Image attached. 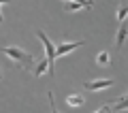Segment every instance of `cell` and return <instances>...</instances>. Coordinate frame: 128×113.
<instances>
[{
	"mask_svg": "<svg viewBox=\"0 0 128 113\" xmlns=\"http://www.w3.org/2000/svg\"><path fill=\"white\" fill-rule=\"evenodd\" d=\"M0 51H2L6 58H11L19 68H24V70H30L32 64H34V58H32L28 51L19 49V47H13V45H11V47H0Z\"/></svg>",
	"mask_w": 128,
	"mask_h": 113,
	"instance_id": "obj_1",
	"label": "cell"
},
{
	"mask_svg": "<svg viewBox=\"0 0 128 113\" xmlns=\"http://www.w3.org/2000/svg\"><path fill=\"white\" fill-rule=\"evenodd\" d=\"M36 36H38V41L43 43V47H45V54H47V60H49V75H54V66H56V47H54V43L47 38V34L43 30H36Z\"/></svg>",
	"mask_w": 128,
	"mask_h": 113,
	"instance_id": "obj_2",
	"label": "cell"
},
{
	"mask_svg": "<svg viewBox=\"0 0 128 113\" xmlns=\"http://www.w3.org/2000/svg\"><path fill=\"white\" fill-rule=\"evenodd\" d=\"M83 45H86L83 41H66V43H60V45L56 47V56H58V58H62V56L70 54V51L79 49V47H83Z\"/></svg>",
	"mask_w": 128,
	"mask_h": 113,
	"instance_id": "obj_3",
	"label": "cell"
},
{
	"mask_svg": "<svg viewBox=\"0 0 128 113\" xmlns=\"http://www.w3.org/2000/svg\"><path fill=\"white\" fill-rule=\"evenodd\" d=\"M113 86V79H96V81H86L83 88L90 92H100V90H107V88Z\"/></svg>",
	"mask_w": 128,
	"mask_h": 113,
	"instance_id": "obj_4",
	"label": "cell"
},
{
	"mask_svg": "<svg viewBox=\"0 0 128 113\" xmlns=\"http://www.w3.org/2000/svg\"><path fill=\"white\" fill-rule=\"evenodd\" d=\"M115 17H118V22H120V24L126 22V17H128V0H124L122 4L118 6V11H115Z\"/></svg>",
	"mask_w": 128,
	"mask_h": 113,
	"instance_id": "obj_5",
	"label": "cell"
},
{
	"mask_svg": "<svg viewBox=\"0 0 128 113\" xmlns=\"http://www.w3.org/2000/svg\"><path fill=\"white\" fill-rule=\"evenodd\" d=\"M66 104H68L70 109L83 107V96H79V94H70V96H66Z\"/></svg>",
	"mask_w": 128,
	"mask_h": 113,
	"instance_id": "obj_6",
	"label": "cell"
},
{
	"mask_svg": "<svg viewBox=\"0 0 128 113\" xmlns=\"http://www.w3.org/2000/svg\"><path fill=\"white\" fill-rule=\"evenodd\" d=\"M96 66H109L111 64V56H109V51H98V56H96Z\"/></svg>",
	"mask_w": 128,
	"mask_h": 113,
	"instance_id": "obj_7",
	"label": "cell"
},
{
	"mask_svg": "<svg viewBox=\"0 0 128 113\" xmlns=\"http://www.w3.org/2000/svg\"><path fill=\"white\" fill-rule=\"evenodd\" d=\"M126 34H128V30H126V24H120V28H118V34H115V45H118V47H122V45H124V41H126Z\"/></svg>",
	"mask_w": 128,
	"mask_h": 113,
	"instance_id": "obj_8",
	"label": "cell"
},
{
	"mask_svg": "<svg viewBox=\"0 0 128 113\" xmlns=\"http://www.w3.org/2000/svg\"><path fill=\"white\" fill-rule=\"evenodd\" d=\"M45 72H49V60H41V62L36 64V68H34V77H41V75H45Z\"/></svg>",
	"mask_w": 128,
	"mask_h": 113,
	"instance_id": "obj_9",
	"label": "cell"
},
{
	"mask_svg": "<svg viewBox=\"0 0 128 113\" xmlns=\"http://www.w3.org/2000/svg\"><path fill=\"white\" fill-rule=\"evenodd\" d=\"M124 109H128V94H124L122 98H118V104L113 107V111H124Z\"/></svg>",
	"mask_w": 128,
	"mask_h": 113,
	"instance_id": "obj_10",
	"label": "cell"
},
{
	"mask_svg": "<svg viewBox=\"0 0 128 113\" xmlns=\"http://www.w3.org/2000/svg\"><path fill=\"white\" fill-rule=\"evenodd\" d=\"M81 9H86V6L79 4V2H68V4H66V11H68V13H77V11H81Z\"/></svg>",
	"mask_w": 128,
	"mask_h": 113,
	"instance_id": "obj_11",
	"label": "cell"
},
{
	"mask_svg": "<svg viewBox=\"0 0 128 113\" xmlns=\"http://www.w3.org/2000/svg\"><path fill=\"white\" fill-rule=\"evenodd\" d=\"M75 2H79V4H83L86 9H92V6H94V2H92V0H75Z\"/></svg>",
	"mask_w": 128,
	"mask_h": 113,
	"instance_id": "obj_12",
	"label": "cell"
},
{
	"mask_svg": "<svg viewBox=\"0 0 128 113\" xmlns=\"http://www.w3.org/2000/svg\"><path fill=\"white\" fill-rule=\"evenodd\" d=\"M96 113H111V109H109V107H100Z\"/></svg>",
	"mask_w": 128,
	"mask_h": 113,
	"instance_id": "obj_13",
	"label": "cell"
},
{
	"mask_svg": "<svg viewBox=\"0 0 128 113\" xmlns=\"http://www.w3.org/2000/svg\"><path fill=\"white\" fill-rule=\"evenodd\" d=\"M4 22V15H2V6H0V24Z\"/></svg>",
	"mask_w": 128,
	"mask_h": 113,
	"instance_id": "obj_14",
	"label": "cell"
},
{
	"mask_svg": "<svg viewBox=\"0 0 128 113\" xmlns=\"http://www.w3.org/2000/svg\"><path fill=\"white\" fill-rule=\"evenodd\" d=\"M6 2H9V0H0V6H2V4H6Z\"/></svg>",
	"mask_w": 128,
	"mask_h": 113,
	"instance_id": "obj_15",
	"label": "cell"
},
{
	"mask_svg": "<svg viewBox=\"0 0 128 113\" xmlns=\"http://www.w3.org/2000/svg\"><path fill=\"white\" fill-rule=\"evenodd\" d=\"M64 2H66V4H68V2H73V0H64Z\"/></svg>",
	"mask_w": 128,
	"mask_h": 113,
	"instance_id": "obj_16",
	"label": "cell"
},
{
	"mask_svg": "<svg viewBox=\"0 0 128 113\" xmlns=\"http://www.w3.org/2000/svg\"><path fill=\"white\" fill-rule=\"evenodd\" d=\"M0 79H2V72H0Z\"/></svg>",
	"mask_w": 128,
	"mask_h": 113,
	"instance_id": "obj_17",
	"label": "cell"
}]
</instances>
